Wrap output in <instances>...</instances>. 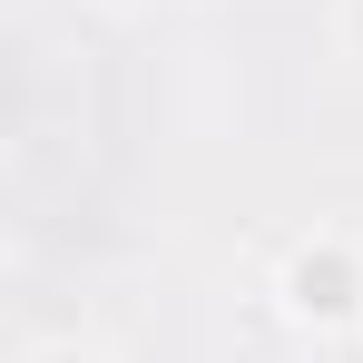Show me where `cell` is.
Listing matches in <instances>:
<instances>
[{"label": "cell", "instance_id": "cell-1", "mask_svg": "<svg viewBox=\"0 0 363 363\" xmlns=\"http://www.w3.org/2000/svg\"><path fill=\"white\" fill-rule=\"evenodd\" d=\"M285 285H295V314H314V324H344V314L363 304L354 255H334V245H324V255H295V275H285Z\"/></svg>", "mask_w": 363, "mask_h": 363}]
</instances>
